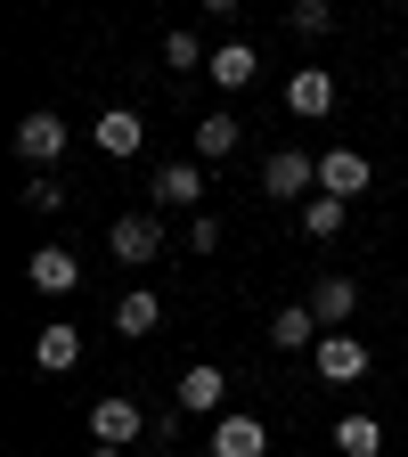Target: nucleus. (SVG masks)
<instances>
[{
    "mask_svg": "<svg viewBox=\"0 0 408 457\" xmlns=\"http://www.w3.org/2000/svg\"><path fill=\"white\" fill-rule=\"evenodd\" d=\"M352 311H360V286H352V278H319V286H311V319H319V327H343Z\"/></svg>",
    "mask_w": 408,
    "mask_h": 457,
    "instance_id": "obj_16",
    "label": "nucleus"
},
{
    "mask_svg": "<svg viewBox=\"0 0 408 457\" xmlns=\"http://www.w3.org/2000/svg\"><path fill=\"white\" fill-rule=\"evenodd\" d=\"M212 457H270L262 417H212Z\"/></svg>",
    "mask_w": 408,
    "mask_h": 457,
    "instance_id": "obj_12",
    "label": "nucleus"
},
{
    "mask_svg": "<svg viewBox=\"0 0 408 457\" xmlns=\"http://www.w3.org/2000/svg\"><path fill=\"white\" fill-rule=\"evenodd\" d=\"M66 114H57V106H33L25 114V123H17V155L33 163V171H57V155H66Z\"/></svg>",
    "mask_w": 408,
    "mask_h": 457,
    "instance_id": "obj_2",
    "label": "nucleus"
},
{
    "mask_svg": "<svg viewBox=\"0 0 408 457\" xmlns=\"http://www.w3.org/2000/svg\"><path fill=\"white\" fill-rule=\"evenodd\" d=\"M335 449H343V457H384V425L352 409V417H343V425H335Z\"/></svg>",
    "mask_w": 408,
    "mask_h": 457,
    "instance_id": "obj_20",
    "label": "nucleus"
},
{
    "mask_svg": "<svg viewBox=\"0 0 408 457\" xmlns=\"http://www.w3.org/2000/svg\"><path fill=\"white\" fill-rule=\"evenodd\" d=\"M25 204H33L41 220H57V212L74 204V196H66V180H57V171H33V180H25Z\"/></svg>",
    "mask_w": 408,
    "mask_h": 457,
    "instance_id": "obj_22",
    "label": "nucleus"
},
{
    "mask_svg": "<svg viewBox=\"0 0 408 457\" xmlns=\"http://www.w3.org/2000/svg\"><path fill=\"white\" fill-rule=\"evenodd\" d=\"M163 66H171V74H196V66H212V49L180 25V33H163Z\"/></svg>",
    "mask_w": 408,
    "mask_h": 457,
    "instance_id": "obj_21",
    "label": "nucleus"
},
{
    "mask_svg": "<svg viewBox=\"0 0 408 457\" xmlns=\"http://www.w3.org/2000/svg\"><path fill=\"white\" fill-rule=\"evenodd\" d=\"M196 9H204V17H237L246 0H196Z\"/></svg>",
    "mask_w": 408,
    "mask_h": 457,
    "instance_id": "obj_25",
    "label": "nucleus"
},
{
    "mask_svg": "<svg viewBox=\"0 0 408 457\" xmlns=\"http://www.w3.org/2000/svg\"><path fill=\"white\" fill-rule=\"evenodd\" d=\"M343 220H352V204H343V196H303V237H311V245L343 237Z\"/></svg>",
    "mask_w": 408,
    "mask_h": 457,
    "instance_id": "obj_19",
    "label": "nucleus"
},
{
    "mask_svg": "<svg viewBox=\"0 0 408 457\" xmlns=\"http://www.w3.org/2000/svg\"><path fill=\"white\" fill-rule=\"evenodd\" d=\"M147 204L155 212H196L204 204V163L188 155V163H163L155 180H147Z\"/></svg>",
    "mask_w": 408,
    "mask_h": 457,
    "instance_id": "obj_5",
    "label": "nucleus"
},
{
    "mask_svg": "<svg viewBox=\"0 0 408 457\" xmlns=\"http://www.w3.org/2000/svg\"><path fill=\"white\" fill-rule=\"evenodd\" d=\"M286 25H295L303 41H319V33L335 25V9H327V0H295V9H286Z\"/></svg>",
    "mask_w": 408,
    "mask_h": 457,
    "instance_id": "obj_23",
    "label": "nucleus"
},
{
    "mask_svg": "<svg viewBox=\"0 0 408 457\" xmlns=\"http://www.w3.org/2000/svg\"><path fill=\"white\" fill-rule=\"evenodd\" d=\"M33 368H41V376H66V368H82V327H57V319H49V327L33 335Z\"/></svg>",
    "mask_w": 408,
    "mask_h": 457,
    "instance_id": "obj_13",
    "label": "nucleus"
},
{
    "mask_svg": "<svg viewBox=\"0 0 408 457\" xmlns=\"http://www.w3.org/2000/svg\"><path fill=\"white\" fill-rule=\"evenodd\" d=\"M212 245H221V220L196 212V220H188V253H212Z\"/></svg>",
    "mask_w": 408,
    "mask_h": 457,
    "instance_id": "obj_24",
    "label": "nucleus"
},
{
    "mask_svg": "<svg viewBox=\"0 0 408 457\" xmlns=\"http://www.w3.org/2000/svg\"><path fill=\"white\" fill-rule=\"evenodd\" d=\"M25 286H33V295H74V286H82V262H74L66 245H41V253L25 262Z\"/></svg>",
    "mask_w": 408,
    "mask_h": 457,
    "instance_id": "obj_10",
    "label": "nucleus"
},
{
    "mask_svg": "<svg viewBox=\"0 0 408 457\" xmlns=\"http://www.w3.org/2000/svg\"><path fill=\"white\" fill-rule=\"evenodd\" d=\"M392 9H408V0H392Z\"/></svg>",
    "mask_w": 408,
    "mask_h": 457,
    "instance_id": "obj_28",
    "label": "nucleus"
},
{
    "mask_svg": "<svg viewBox=\"0 0 408 457\" xmlns=\"http://www.w3.org/2000/svg\"><path fill=\"white\" fill-rule=\"evenodd\" d=\"M221 400H229V376H221L212 360H196V368L180 376V417H221Z\"/></svg>",
    "mask_w": 408,
    "mask_h": 457,
    "instance_id": "obj_11",
    "label": "nucleus"
},
{
    "mask_svg": "<svg viewBox=\"0 0 408 457\" xmlns=\"http://www.w3.org/2000/svg\"><path fill=\"white\" fill-rule=\"evenodd\" d=\"M319 335H327V327L311 319V303H286V311H270V343H278V352H311Z\"/></svg>",
    "mask_w": 408,
    "mask_h": 457,
    "instance_id": "obj_15",
    "label": "nucleus"
},
{
    "mask_svg": "<svg viewBox=\"0 0 408 457\" xmlns=\"http://www.w3.org/2000/svg\"><path fill=\"white\" fill-rule=\"evenodd\" d=\"M262 188H270V196H319V155L278 147V155L262 163Z\"/></svg>",
    "mask_w": 408,
    "mask_h": 457,
    "instance_id": "obj_7",
    "label": "nucleus"
},
{
    "mask_svg": "<svg viewBox=\"0 0 408 457\" xmlns=\"http://www.w3.org/2000/svg\"><path fill=\"white\" fill-rule=\"evenodd\" d=\"M311 368H319L327 384H360V376H368V343L343 335V327H327V335L311 343Z\"/></svg>",
    "mask_w": 408,
    "mask_h": 457,
    "instance_id": "obj_4",
    "label": "nucleus"
},
{
    "mask_svg": "<svg viewBox=\"0 0 408 457\" xmlns=\"http://www.w3.org/2000/svg\"><path fill=\"white\" fill-rule=\"evenodd\" d=\"M90 139H98V155H114V163H123V155H139V147H147V123H139L131 106H106L98 123H90Z\"/></svg>",
    "mask_w": 408,
    "mask_h": 457,
    "instance_id": "obj_9",
    "label": "nucleus"
},
{
    "mask_svg": "<svg viewBox=\"0 0 408 457\" xmlns=\"http://www.w3.org/2000/svg\"><path fill=\"white\" fill-rule=\"evenodd\" d=\"M400 90H408V66H400Z\"/></svg>",
    "mask_w": 408,
    "mask_h": 457,
    "instance_id": "obj_27",
    "label": "nucleus"
},
{
    "mask_svg": "<svg viewBox=\"0 0 408 457\" xmlns=\"http://www.w3.org/2000/svg\"><path fill=\"white\" fill-rule=\"evenodd\" d=\"M286 106H295L303 123H327V114H335V74H327V66H295V82H286Z\"/></svg>",
    "mask_w": 408,
    "mask_h": 457,
    "instance_id": "obj_8",
    "label": "nucleus"
},
{
    "mask_svg": "<svg viewBox=\"0 0 408 457\" xmlns=\"http://www.w3.org/2000/svg\"><path fill=\"white\" fill-rule=\"evenodd\" d=\"M368 180H376V163L360 147H327L319 155V196H343V204H352V196H368Z\"/></svg>",
    "mask_w": 408,
    "mask_h": 457,
    "instance_id": "obj_6",
    "label": "nucleus"
},
{
    "mask_svg": "<svg viewBox=\"0 0 408 457\" xmlns=\"http://www.w3.org/2000/svg\"><path fill=\"white\" fill-rule=\"evenodd\" d=\"M139 433H155V417L139 409L131 392H98V400H90V441H98V449H131Z\"/></svg>",
    "mask_w": 408,
    "mask_h": 457,
    "instance_id": "obj_1",
    "label": "nucleus"
},
{
    "mask_svg": "<svg viewBox=\"0 0 408 457\" xmlns=\"http://www.w3.org/2000/svg\"><path fill=\"white\" fill-rule=\"evenodd\" d=\"M106 253L131 262V270L155 262V253H163V220H155V212H114V220H106Z\"/></svg>",
    "mask_w": 408,
    "mask_h": 457,
    "instance_id": "obj_3",
    "label": "nucleus"
},
{
    "mask_svg": "<svg viewBox=\"0 0 408 457\" xmlns=\"http://www.w3.org/2000/svg\"><path fill=\"white\" fill-rule=\"evenodd\" d=\"M204 74H212V90H246V82L262 74V57H254V41H221Z\"/></svg>",
    "mask_w": 408,
    "mask_h": 457,
    "instance_id": "obj_14",
    "label": "nucleus"
},
{
    "mask_svg": "<svg viewBox=\"0 0 408 457\" xmlns=\"http://www.w3.org/2000/svg\"><path fill=\"white\" fill-rule=\"evenodd\" d=\"M90 457H123V449H90Z\"/></svg>",
    "mask_w": 408,
    "mask_h": 457,
    "instance_id": "obj_26",
    "label": "nucleus"
},
{
    "mask_svg": "<svg viewBox=\"0 0 408 457\" xmlns=\"http://www.w3.org/2000/svg\"><path fill=\"white\" fill-rule=\"evenodd\" d=\"M155 327H163V303L147 295V286H131V295L114 303V335H131V343H139V335H155Z\"/></svg>",
    "mask_w": 408,
    "mask_h": 457,
    "instance_id": "obj_18",
    "label": "nucleus"
},
{
    "mask_svg": "<svg viewBox=\"0 0 408 457\" xmlns=\"http://www.w3.org/2000/svg\"><path fill=\"white\" fill-rule=\"evenodd\" d=\"M237 139H246V123H237V114H204V123H196V163H221V155H237Z\"/></svg>",
    "mask_w": 408,
    "mask_h": 457,
    "instance_id": "obj_17",
    "label": "nucleus"
}]
</instances>
